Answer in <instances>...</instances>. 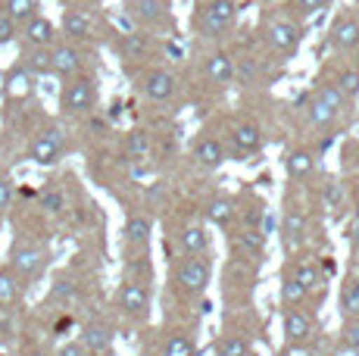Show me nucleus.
I'll list each match as a JSON object with an SVG mask.
<instances>
[{"instance_id":"3c124183","label":"nucleus","mask_w":359,"mask_h":356,"mask_svg":"<svg viewBox=\"0 0 359 356\" xmlns=\"http://www.w3.org/2000/svg\"><path fill=\"white\" fill-rule=\"evenodd\" d=\"M303 356H328V353H322V350H309V353H303Z\"/></svg>"},{"instance_id":"9b49d317","label":"nucleus","mask_w":359,"mask_h":356,"mask_svg":"<svg viewBox=\"0 0 359 356\" xmlns=\"http://www.w3.org/2000/svg\"><path fill=\"white\" fill-rule=\"evenodd\" d=\"M178 241H182V247L188 256H203V253L210 250V235H206L203 225H184Z\"/></svg>"},{"instance_id":"c9c22d12","label":"nucleus","mask_w":359,"mask_h":356,"mask_svg":"<svg viewBox=\"0 0 359 356\" xmlns=\"http://www.w3.org/2000/svg\"><path fill=\"white\" fill-rule=\"evenodd\" d=\"M69 297H75V282L72 278H57L50 287V300H69Z\"/></svg>"},{"instance_id":"a878e982","label":"nucleus","mask_w":359,"mask_h":356,"mask_svg":"<svg viewBox=\"0 0 359 356\" xmlns=\"http://www.w3.org/2000/svg\"><path fill=\"white\" fill-rule=\"evenodd\" d=\"M216 356H253V347H250V341L241 338V334H225L216 344Z\"/></svg>"},{"instance_id":"9d476101","label":"nucleus","mask_w":359,"mask_h":356,"mask_svg":"<svg viewBox=\"0 0 359 356\" xmlns=\"http://www.w3.org/2000/svg\"><path fill=\"white\" fill-rule=\"evenodd\" d=\"M331 44L337 50H353L359 44V22L350 16H341L334 25H331Z\"/></svg>"},{"instance_id":"393cba45","label":"nucleus","mask_w":359,"mask_h":356,"mask_svg":"<svg viewBox=\"0 0 359 356\" xmlns=\"http://www.w3.org/2000/svg\"><path fill=\"white\" fill-rule=\"evenodd\" d=\"M131 13L144 22H160L165 16V0H131Z\"/></svg>"},{"instance_id":"f8f14e48","label":"nucleus","mask_w":359,"mask_h":356,"mask_svg":"<svg viewBox=\"0 0 359 356\" xmlns=\"http://www.w3.org/2000/svg\"><path fill=\"white\" fill-rule=\"evenodd\" d=\"M25 38H29L32 47H50L53 38H57V29H53L50 19L34 16L32 22H25Z\"/></svg>"},{"instance_id":"4c0bfd02","label":"nucleus","mask_w":359,"mask_h":356,"mask_svg":"<svg viewBox=\"0 0 359 356\" xmlns=\"http://www.w3.org/2000/svg\"><path fill=\"white\" fill-rule=\"evenodd\" d=\"M32 88H29V72L25 69H16L10 75V94H19V97H22V94H29Z\"/></svg>"},{"instance_id":"79ce46f5","label":"nucleus","mask_w":359,"mask_h":356,"mask_svg":"<svg viewBox=\"0 0 359 356\" xmlns=\"http://www.w3.org/2000/svg\"><path fill=\"white\" fill-rule=\"evenodd\" d=\"M53 356H91V353L81 347V341H66V344L60 347V350L53 353Z\"/></svg>"},{"instance_id":"f704fd0d","label":"nucleus","mask_w":359,"mask_h":356,"mask_svg":"<svg viewBox=\"0 0 359 356\" xmlns=\"http://www.w3.org/2000/svg\"><path fill=\"white\" fill-rule=\"evenodd\" d=\"M334 116H337L334 109L325 107L322 100H313V104H309V122H313V125H328Z\"/></svg>"},{"instance_id":"6e6552de","label":"nucleus","mask_w":359,"mask_h":356,"mask_svg":"<svg viewBox=\"0 0 359 356\" xmlns=\"http://www.w3.org/2000/svg\"><path fill=\"white\" fill-rule=\"evenodd\" d=\"M300 38H303V29L297 22H275L272 29H269V44L285 53H294L297 47H300Z\"/></svg>"},{"instance_id":"423d86ee","label":"nucleus","mask_w":359,"mask_h":356,"mask_svg":"<svg viewBox=\"0 0 359 356\" xmlns=\"http://www.w3.org/2000/svg\"><path fill=\"white\" fill-rule=\"evenodd\" d=\"M97 100V88H94L91 78H75L72 85H66L63 91V109L66 113H85V109L94 107Z\"/></svg>"},{"instance_id":"09e8293b","label":"nucleus","mask_w":359,"mask_h":356,"mask_svg":"<svg viewBox=\"0 0 359 356\" xmlns=\"http://www.w3.org/2000/svg\"><path fill=\"white\" fill-rule=\"evenodd\" d=\"M350 238H353V247L359 253V216H356V222H353V231H350Z\"/></svg>"},{"instance_id":"0eeeda50","label":"nucleus","mask_w":359,"mask_h":356,"mask_svg":"<svg viewBox=\"0 0 359 356\" xmlns=\"http://www.w3.org/2000/svg\"><path fill=\"white\" fill-rule=\"evenodd\" d=\"M281 325H285V341L287 344H303V341L313 338V319H309L306 313L294 310V306H287L285 310Z\"/></svg>"},{"instance_id":"20e7f679","label":"nucleus","mask_w":359,"mask_h":356,"mask_svg":"<svg viewBox=\"0 0 359 356\" xmlns=\"http://www.w3.org/2000/svg\"><path fill=\"white\" fill-rule=\"evenodd\" d=\"M63 147H66V135L60 132V128H47V132H41L38 138L32 141L29 160H34L38 166H50V163H57V156L63 153Z\"/></svg>"},{"instance_id":"72a5a7b5","label":"nucleus","mask_w":359,"mask_h":356,"mask_svg":"<svg viewBox=\"0 0 359 356\" xmlns=\"http://www.w3.org/2000/svg\"><path fill=\"white\" fill-rule=\"evenodd\" d=\"M337 91H341L344 97H356L359 94V69L341 72V78H337Z\"/></svg>"},{"instance_id":"de8ad7c7","label":"nucleus","mask_w":359,"mask_h":356,"mask_svg":"<svg viewBox=\"0 0 359 356\" xmlns=\"http://www.w3.org/2000/svg\"><path fill=\"white\" fill-rule=\"evenodd\" d=\"M328 203H331V207H341V203H344L341 184H328Z\"/></svg>"},{"instance_id":"f257e3e1","label":"nucleus","mask_w":359,"mask_h":356,"mask_svg":"<svg viewBox=\"0 0 359 356\" xmlns=\"http://www.w3.org/2000/svg\"><path fill=\"white\" fill-rule=\"evenodd\" d=\"M210 275H212V269L203 256H184L175 266V285L184 294H203L206 285H210Z\"/></svg>"},{"instance_id":"1a4fd4ad","label":"nucleus","mask_w":359,"mask_h":356,"mask_svg":"<svg viewBox=\"0 0 359 356\" xmlns=\"http://www.w3.org/2000/svg\"><path fill=\"white\" fill-rule=\"evenodd\" d=\"M81 347H85L88 353H109V347H113V331H109L107 325H100V322H91V325L81 328Z\"/></svg>"},{"instance_id":"39448f33","label":"nucleus","mask_w":359,"mask_h":356,"mask_svg":"<svg viewBox=\"0 0 359 356\" xmlns=\"http://www.w3.org/2000/svg\"><path fill=\"white\" fill-rule=\"evenodd\" d=\"M119 306L131 319H147L150 316V291L141 282H126L119 291Z\"/></svg>"},{"instance_id":"473e14b6","label":"nucleus","mask_w":359,"mask_h":356,"mask_svg":"<svg viewBox=\"0 0 359 356\" xmlns=\"http://www.w3.org/2000/svg\"><path fill=\"white\" fill-rule=\"evenodd\" d=\"M303 300H306V291H303L294 278H287V282L281 285V303H285V306H297V303H303Z\"/></svg>"},{"instance_id":"4468645a","label":"nucleus","mask_w":359,"mask_h":356,"mask_svg":"<svg viewBox=\"0 0 359 356\" xmlns=\"http://www.w3.org/2000/svg\"><path fill=\"white\" fill-rule=\"evenodd\" d=\"M144 91H147L150 100H169L172 94H175V78H172L165 69H156L147 75V85H144Z\"/></svg>"},{"instance_id":"aec40b11","label":"nucleus","mask_w":359,"mask_h":356,"mask_svg":"<svg viewBox=\"0 0 359 356\" xmlns=\"http://www.w3.org/2000/svg\"><path fill=\"white\" fill-rule=\"evenodd\" d=\"M231 244H234V250H241V253L257 259V256H262V250H266V235L257 228H247V231H241V235H234Z\"/></svg>"},{"instance_id":"b1692460","label":"nucleus","mask_w":359,"mask_h":356,"mask_svg":"<svg viewBox=\"0 0 359 356\" xmlns=\"http://www.w3.org/2000/svg\"><path fill=\"white\" fill-rule=\"evenodd\" d=\"M313 166H316V160H313L309 150H294V153H287V160H285V169H287V175L291 178L309 175L313 172Z\"/></svg>"},{"instance_id":"2eb2a0df","label":"nucleus","mask_w":359,"mask_h":356,"mask_svg":"<svg viewBox=\"0 0 359 356\" xmlns=\"http://www.w3.org/2000/svg\"><path fill=\"white\" fill-rule=\"evenodd\" d=\"M194 156H197L200 166L216 169V166H222L225 163V147H222V141H216V138H203L194 147Z\"/></svg>"},{"instance_id":"49530a36","label":"nucleus","mask_w":359,"mask_h":356,"mask_svg":"<svg viewBox=\"0 0 359 356\" xmlns=\"http://www.w3.org/2000/svg\"><path fill=\"white\" fill-rule=\"evenodd\" d=\"M253 72H257V69H253L250 60H244V63H241V69H234V75L241 78V85H250V81H253Z\"/></svg>"},{"instance_id":"5701e85b","label":"nucleus","mask_w":359,"mask_h":356,"mask_svg":"<svg viewBox=\"0 0 359 356\" xmlns=\"http://www.w3.org/2000/svg\"><path fill=\"white\" fill-rule=\"evenodd\" d=\"M25 63H22V69L29 72V75H47V72H53V66H50V50L47 47H32L29 53H25Z\"/></svg>"},{"instance_id":"bb28decb","label":"nucleus","mask_w":359,"mask_h":356,"mask_svg":"<svg viewBox=\"0 0 359 356\" xmlns=\"http://www.w3.org/2000/svg\"><path fill=\"white\" fill-rule=\"evenodd\" d=\"M4 13L13 22H32L38 16V0H6Z\"/></svg>"},{"instance_id":"7ed1b4c3","label":"nucleus","mask_w":359,"mask_h":356,"mask_svg":"<svg viewBox=\"0 0 359 356\" xmlns=\"http://www.w3.org/2000/svg\"><path fill=\"white\" fill-rule=\"evenodd\" d=\"M10 269L16 272L22 282H32V278H38L41 269H44V250L32 247V244H16L10 253Z\"/></svg>"},{"instance_id":"7c9ffc66","label":"nucleus","mask_w":359,"mask_h":356,"mask_svg":"<svg viewBox=\"0 0 359 356\" xmlns=\"http://www.w3.org/2000/svg\"><path fill=\"white\" fill-rule=\"evenodd\" d=\"M300 241H303V216L291 210L285 216V247H297Z\"/></svg>"},{"instance_id":"412c9836","label":"nucleus","mask_w":359,"mask_h":356,"mask_svg":"<svg viewBox=\"0 0 359 356\" xmlns=\"http://www.w3.org/2000/svg\"><path fill=\"white\" fill-rule=\"evenodd\" d=\"M150 231H154V225H150L147 216H141V213H131V216H128V222H126V238H128L131 247H144V244L150 241Z\"/></svg>"},{"instance_id":"6ab92c4d","label":"nucleus","mask_w":359,"mask_h":356,"mask_svg":"<svg viewBox=\"0 0 359 356\" xmlns=\"http://www.w3.org/2000/svg\"><path fill=\"white\" fill-rule=\"evenodd\" d=\"M231 138H234V147H238V153L244 156V153H253V150H259L262 132H259V125H253V122H244V125L234 128Z\"/></svg>"},{"instance_id":"e433bc0d","label":"nucleus","mask_w":359,"mask_h":356,"mask_svg":"<svg viewBox=\"0 0 359 356\" xmlns=\"http://www.w3.org/2000/svg\"><path fill=\"white\" fill-rule=\"evenodd\" d=\"M150 150V138L144 132H131L128 135V153L131 156H144Z\"/></svg>"},{"instance_id":"dca6fc26","label":"nucleus","mask_w":359,"mask_h":356,"mask_svg":"<svg viewBox=\"0 0 359 356\" xmlns=\"http://www.w3.org/2000/svg\"><path fill=\"white\" fill-rule=\"evenodd\" d=\"M294 282L309 294V291H316V287L325 282V272H322V266L316 263V259H303V263L294 269Z\"/></svg>"},{"instance_id":"c03bdc74","label":"nucleus","mask_w":359,"mask_h":356,"mask_svg":"<svg viewBox=\"0 0 359 356\" xmlns=\"http://www.w3.org/2000/svg\"><path fill=\"white\" fill-rule=\"evenodd\" d=\"M10 200H13V182L10 178H0V213L10 207Z\"/></svg>"},{"instance_id":"a19ab883","label":"nucleus","mask_w":359,"mask_h":356,"mask_svg":"<svg viewBox=\"0 0 359 356\" xmlns=\"http://www.w3.org/2000/svg\"><path fill=\"white\" fill-rule=\"evenodd\" d=\"M144 50H147V41L137 38V35H126V53L128 57H141Z\"/></svg>"},{"instance_id":"4be33fe9","label":"nucleus","mask_w":359,"mask_h":356,"mask_svg":"<svg viewBox=\"0 0 359 356\" xmlns=\"http://www.w3.org/2000/svg\"><path fill=\"white\" fill-rule=\"evenodd\" d=\"M163 356H197V344L188 331H172L163 344Z\"/></svg>"},{"instance_id":"a18cd8bd","label":"nucleus","mask_w":359,"mask_h":356,"mask_svg":"<svg viewBox=\"0 0 359 356\" xmlns=\"http://www.w3.org/2000/svg\"><path fill=\"white\" fill-rule=\"evenodd\" d=\"M297 4H300V13H306V16H313V13L325 10V4H328V0H297Z\"/></svg>"},{"instance_id":"8fccbe9b","label":"nucleus","mask_w":359,"mask_h":356,"mask_svg":"<svg viewBox=\"0 0 359 356\" xmlns=\"http://www.w3.org/2000/svg\"><path fill=\"white\" fill-rule=\"evenodd\" d=\"M29 356H53V353H50V350H32Z\"/></svg>"},{"instance_id":"f3484780","label":"nucleus","mask_w":359,"mask_h":356,"mask_svg":"<svg viewBox=\"0 0 359 356\" xmlns=\"http://www.w3.org/2000/svg\"><path fill=\"white\" fill-rule=\"evenodd\" d=\"M22 278L16 275V272L6 266V269H0V306H13L19 303V297H22Z\"/></svg>"},{"instance_id":"58836bf2","label":"nucleus","mask_w":359,"mask_h":356,"mask_svg":"<svg viewBox=\"0 0 359 356\" xmlns=\"http://www.w3.org/2000/svg\"><path fill=\"white\" fill-rule=\"evenodd\" d=\"M341 341H344V347H350V350H359V319H353V322H347V325H344Z\"/></svg>"},{"instance_id":"f03ea898","label":"nucleus","mask_w":359,"mask_h":356,"mask_svg":"<svg viewBox=\"0 0 359 356\" xmlns=\"http://www.w3.org/2000/svg\"><path fill=\"white\" fill-rule=\"evenodd\" d=\"M234 13H238V4H234V0H210V4L203 6V16H200L203 35H210V38L222 35V32L231 25Z\"/></svg>"},{"instance_id":"ea45409f","label":"nucleus","mask_w":359,"mask_h":356,"mask_svg":"<svg viewBox=\"0 0 359 356\" xmlns=\"http://www.w3.org/2000/svg\"><path fill=\"white\" fill-rule=\"evenodd\" d=\"M13 38H16V22L6 13H0V44H10Z\"/></svg>"},{"instance_id":"c756f323","label":"nucleus","mask_w":359,"mask_h":356,"mask_svg":"<svg viewBox=\"0 0 359 356\" xmlns=\"http://www.w3.org/2000/svg\"><path fill=\"white\" fill-rule=\"evenodd\" d=\"M341 310L347 313L350 319H359V278H350L347 287L341 294Z\"/></svg>"},{"instance_id":"37998d69","label":"nucleus","mask_w":359,"mask_h":356,"mask_svg":"<svg viewBox=\"0 0 359 356\" xmlns=\"http://www.w3.org/2000/svg\"><path fill=\"white\" fill-rule=\"evenodd\" d=\"M41 207H44L47 213H60V210H63V197L53 194V191H47V194L41 197Z\"/></svg>"},{"instance_id":"c85d7f7f","label":"nucleus","mask_w":359,"mask_h":356,"mask_svg":"<svg viewBox=\"0 0 359 356\" xmlns=\"http://www.w3.org/2000/svg\"><path fill=\"white\" fill-rule=\"evenodd\" d=\"M88 32H91V19L85 16V13H66L63 16V35L69 38H88Z\"/></svg>"},{"instance_id":"ddd939ff","label":"nucleus","mask_w":359,"mask_h":356,"mask_svg":"<svg viewBox=\"0 0 359 356\" xmlns=\"http://www.w3.org/2000/svg\"><path fill=\"white\" fill-rule=\"evenodd\" d=\"M50 66H53V72L57 75H75L79 72V66H81V57H79L75 47L60 44V47H53L50 50Z\"/></svg>"},{"instance_id":"a211bd4d","label":"nucleus","mask_w":359,"mask_h":356,"mask_svg":"<svg viewBox=\"0 0 359 356\" xmlns=\"http://www.w3.org/2000/svg\"><path fill=\"white\" fill-rule=\"evenodd\" d=\"M206 78L216 81V85H229L234 78V63L229 53H212V57L206 60Z\"/></svg>"},{"instance_id":"2f4dec72","label":"nucleus","mask_w":359,"mask_h":356,"mask_svg":"<svg viewBox=\"0 0 359 356\" xmlns=\"http://www.w3.org/2000/svg\"><path fill=\"white\" fill-rule=\"evenodd\" d=\"M316 100H322V104L331 107L337 113V109H344V100H347V97L337 91V85H322L319 91H316Z\"/></svg>"},{"instance_id":"cd10ccee","label":"nucleus","mask_w":359,"mask_h":356,"mask_svg":"<svg viewBox=\"0 0 359 356\" xmlns=\"http://www.w3.org/2000/svg\"><path fill=\"white\" fill-rule=\"evenodd\" d=\"M206 219H210L212 225H229L234 219V203L225 200V197H216V200L206 203Z\"/></svg>"}]
</instances>
